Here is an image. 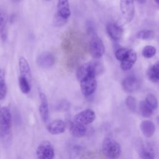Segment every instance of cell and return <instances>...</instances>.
<instances>
[{
    "label": "cell",
    "mask_w": 159,
    "mask_h": 159,
    "mask_svg": "<svg viewBox=\"0 0 159 159\" xmlns=\"http://www.w3.org/2000/svg\"><path fill=\"white\" fill-rule=\"evenodd\" d=\"M102 149L105 156L109 159H117L121 154L120 144L111 137H105L102 143Z\"/></svg>",
    "instance_id": "6da1fadb"
},
{
    "label": "cell",
    "mask_w": 159,
    "mask_h": 159,
    "mask_svg": "<svg viewBox=\"0 0 159 159\" xmlns=\"http://www.w3.org/2000/svg\"><path fill=\"white\" fill-rule=\"evenodd\" d=\"M12 126V115L6 106L0 108V136L4 137L9 134Z\"/></svg>",
    "instance_id": "7a4b0ae2"
},
{
    "label": "cell",
    "mask_w": 159,
    "mask_h": 159,
    "mask_svg": "<svg viewBox=\"0 0 159 159\" xmlns=\"http://www.w3.org/2000/svg\"><path fill=\"white\" fill-rule=\"evenodd\" d=\"M79 81L81 92L84 96H89L96 90L98 84L95 75H88L80 80Z\"/></svg>",
    "instance_id": "3957f363"
},
{
    "label": "cell",
    "mask_w": 159,
    "mask_h": 159,
    "mask_svg": "<svg viewBox=\"0 0 159 159\" xmlns=\"http://www.w3.org/2000/svg\"><path fill=\"white\" fill-rule=\"evenodd\" d=\"M36 155L38 159H53L55 155L53 146L49 141H42L37 148Z\"/></svg>",
    "instance_id": "277c9868"
},
{
    "label": "cell",
    "mask_w": 159,
    "mask_h": 159,
    "mask_svg": "<svg viewBox=\"0 0 159 159\" xmlns=\"http://www.w3.org/2000/svg\"><path fill=\"white\" fill-rule=\"evenodd\" d=\"M101 66L98 63H86L80 66L76 72V76L78 80H81L83 77L88 75H98L101 71Z\"/></svg>",
    "instance_id": "5b68a950"
},
{
    "label": "cell",
    "mask_w": 159,
    "mask_h": 159,
    "mask_svg": "<svg viewBox=\"0 0 159 159\" xmlns=\"http://www.w3.org/2000/svg\"><path fill=\"white\" fill-rule=\"evenodd\" d=\"M120 8L124 20L129 23L134 16V0H120Z\"/></svg>",
    "instance_id": "8992f818"
},
{
    "label": "cell",
    "mask_w": 159,
    "mask_h": 159,
    "mask_svg": "<svg viewBox=\"0 0 159 159\" xmlns=\"http://www.w3.org/2000/svg\"><path fill=\"white\" fill-rule=\"evenodd\" d=\"M89 49L91 55L94 58H99L103 56L105 52V47L102 40L94 35L91 40Z\"/></svg>",
    "instance_id": "52a82bcc"
},
{
    "label": "cell",
    "mask_w": 159,
    "mask_h": 159,
    "mask_svg": "<svg viewBox=\"0 0 159 159\" xmlns=\"http://www.w3.org/2000/svg\"><path fill=\"white\" fill-rule=\"evenodd\" d=\"M96 118V114L94 111L87 109L76 114L74 117L75 123L82 125H88L92 123Z\"/></svg>",
    "instance_id": "ba28073f"
},
{
    "label": "cell",
    "mask_w": 159,
    "mask_h": 159,
    "mask_svg": "<svg viewBox=\"0 0 159 159\" xmlns=\"http://www.w3.org/2000/svg\"><path fill=\"white\" fill-rule=\"evenodd\" d=\"M55 61L54 55L50 52H43L37 58V63L40 68H49L52 67Z\"/></svg>",
    "instance_id": "9c48e42d"
},
{
    "label": "cell",
    "mask_w": 159,
    "mask_h": 159,
    "mask_svg": "<svg viewBox=\"0 0 159 159\" xmlns=\"http://www.w3.org/2000/svg\"><path fill=\"white\" fill-rule=\"evenodd\" d=\"M137 53L132 50L129 49L127 55L121 61L120 67L124 71H128L132 68L137 60Z\"/></svg>",
    "instance_id": "30bf717a"
},
{
    "label": "cell",
    "mask_w": 159,
    "mask_h": 159,
    "mask_svg": "<svg viewBox=\"0 0 159 159\" xmlns=\"http://www.w3.org/2000/svg\"><path fill=\"white\" fill-rule=\"evenodd\" d=\"M140 86L139 80L134 76H129L122 81V87L127 93H133L137 91Z\"/></svg>",
    "instance_id": "8fae6325"
},
{
    "label": "cell",
    "mask_w": 159,
    "mask_h": 159,
    "mask_svg": "<svg viewBox=\"0 0 159 159\" xmlns=\"http://www.w3.org/2000/svg\"><path fill=\"white\" fill-rule=\"evenodd\" d=\"M47 129L48 132L52 135L60 134L65 132V124L61 120H55L48 124Z\"/></svg>",
    "instance_id": "7c38bea8"
},
{
    "label": "cell",
    "mask_w": 159,
    "mask_h": 159,
    "mask_svg": "<svg viewBox=\"0 0 159 159\" xmlns=\"http://www.w3.org/2000/svg\"><path fill=\"white\" fill-rule=\"evenodd\" d=\"M39 96L40 99V104L39 106V114L43 122H46L48 120L49 117L48 100L46 95L43 93H41Z\"/></svg>",
    "instance_id": "4fadbf2b"
},
{
    "label": "cell",
    "mask_w": 159,
    "mask_h": 159,
    "mask_svg": "<svg viewBox=\"0 0 159 159\" xmlns=\"http://www.w3.org/2000/svg\"><path fill=\"white\" fill-rule=\"evenodd\" d=\"M19 68L20 76L24 77L30 81L32 79V75L30 65L27 60L24 57H20L19 59Z\"/></svg>",
    "instance_id": "5bb4252c"
},
{
    "label": "cell",
    "mask_w": 159,
    "mask_h": 159,
    "mask_svg": "<svg viewBox=\"0 0 159 159\" xmlns=\"http://www.w3.org/2000/svg\"><path fill=\"white\" fill-rule=\"evenodd\" d=\"M57 14L66 20L70 17L71 11L68 0H58L57 4Z\"/></svg>",
    "instance_id": "9a60e30c"
},
{
    "label": "cell",
    "mask_w": 159,
    "mask_h": 159,
    "mask_svg": "<svg viewBox=\"0 0 159 159\" xmlns=\"http://www.w3.org/2000/svg\"><path fill=\"white\" fill-rule=\"evenodd\" d=\"M107 31L109 35L114 40H120L123 35V29L117 24L110 23L107 26Z\"/></svg>",
    "instance_id": "2e32d148"
},
{
    "label": "cell",
    "mask_w": 159,
    "mask_h": 159,
    "mask_svg": "<svg viewBox=\"0 0 159 159\" xmlns=\"http://www.w3.org/2000/svg\"><path fill=\"white\" fill-rule=\"evenodd\" d=\"M140 129L143 134L147 138L151 137L155 132V125L150 120H145L142 121L140 124Z\"/></svg>",
    "instance_id": "e0dca14e"
},
{
    "label": "cell",
    "mask_w": 159,
    "mask_h": 159,
    "mask_svg": "<svg viewBox=\"0 0 159 159\" xmlns=\"http://www.w3.org/2000/svg\"><path fill=\"white\" fill-rule=\"evenodd\" d=\"M70 130L71 135L76 138L83 137L85 135L87 132V129L84 125L78 123L71 124Z\"/></svg>",
    "instance_id": "ac0fdd59"
},
{
    "label": "cell",
    "mask_w": 159,
    "mask_h": 159,
    "mask_svg": "<svg viewBox=\"0 0 159 159\" xmlns=\"http://www.w3.org/2000/svg\"><path fill=\"white\" fill-rule=\"evenodd\" d=\"M148 79L153 83H158L159 81V63L157 61L152 65L147 73Z\"/></svg>",
    "instance_id": "d6986e66"
},
{
    "label": "cell",
    "mask_w": 159,
    "mask_h": 159,
    "mask_svg": "<svg viewBox=\"0 0 159 159\" xmlns=\"http://www.w3.org/2000/svg\"><path fill=\"white\" fill-rule=\"evenodd\" d=\"M139 109L140 115L143 117H149L153 113V109L146 103L145 101H141L139 105Z\"/></svg>",
    "instance_id": "ffe728a7"
},
{
    "label": "cell",
    "mask_w": 159,
    "mask_h": 159,
    "mask_svg": "<svg viewBox=\"0 0 159 159\" xmlns=\"http://www.w3.org/2000/svg\"><path fill=\"white\" fill-rule=\"evenodd\" d=\"M140 157L142 159H154L155 153L149 146L143 145L140 150Z\"/></svg>",
    "instance_id": "44dd1931"
},
{
    "label": "cell",
    "mask_w": 159,
    "mask_h": 159,
    "mask_svg": "<svg viewBox=\"0 0 159 159\" xmlns=\"http://www.w3.org/2000/svg\"><path fill=\"white\" fill-rule=\"evenodd\" d=\"M7 94V86L5 80V73L0 68V100L4 99Z\"/></svg>",
    "instance_id": "7402d4cb"
},
{
    "label": "cell",
    "mask_w": 159,
    "mask_h": 159,
    "mask_svg": "<svg viewBox=\"0 0 159 159\" xmlns=\"http://www.w3.org/2000/svg\"><path fill=\"white\" fill-rule=\"evenodd\" d=\"M8 18L7 9L4 6L0 5V33L5 29Z\"/></svg>",
    "instance_id": "603a6c76"
},
{
    "label": "cell",
    "mask_w": 159,
    "mask_h": 159,
    "mask_svg": "<svg viewBox=\"0 0 159 159\" xmlns=\"http://www.w3.org/2000/svg\"><path fill=\"white\" fill-rule=\"evenodd\" d=\"M19 85L20 91L24 94H28L30 91V81L25 78L22 76H19Z\"/></svg>",
    "instance_id": "cb8c5ba5"
},
{
    "label": "cell",
    "mask_w": 159,
    "mask_h": 159,
    "mask_svg": "<svg viewBox=\"0 0 159 159\" xmlns=\"http://www.w3.org/2000/svg\"><path fill=\"white\" fill-rule=\"evenodd\" d=\"M137 37L142 40H151L155 38V33L152 30H142L137 33Z\"/></svg>",
    "instance_id": "d4e9b609"
},
{
    "label": "cell",
    "mask_w": 159,
    "mask_h": 159,
    "mask_svg": "<svg viewBox=\"0 0 159 159\" xmlns=\"http://www.w3.org/2000/svg\"><path fill=\"white\" fill-rule=\"evenodd\" d=\"M145 101L153 110L156 109L158 107V100L157 97L153 94H148L146 96Z\"/></svg>",
    "instance_id": "484cf974"
},
{
    "label": "cell",
    "mask_w": 159,
    "mask_h": 159,
    "mask_svg": "<svg viewBox=\"0 0 159 159\" xmlns=\"http://www.w3.org/2000/svg\"><path fill=\"white\" fill-rule=\"evenodd\" d=\"M125 104L128 108L129 110H130L132 112H135L137 110V102L136 99L132 96H129L125 99Z\"/></svg>",
    "instance_id": "4316f807"
},
{
    "label": "cell",
    "mask_w": 159,
    "mask_h": 159,
    "mask_svg": "<svg viewBox=\"0 0 159 159\" xmlns=\"http://www.w3.org/2000/svg\"><path fill=\"white\" fill-rule=\"evenodd\" d=\"M156 52L157 50L155 47L152 45H147L142 50V55L147 58H150L153 57Z\"/></svg>",
    "instance_id": "83f0119b"
},
{
    "label": "cell",
    "mask_w": 159,
    "mask_h": 159,
    "mask_svg": "<svg viewBox=\"0 0 159 159\" xmlns=\"http://www.w3.org/2000/svg\"><path fill=\"white\" fill-rule=\"evenodd\" d=\"M129 48H119L115 52V56L119 61H122L127 55Z\"/></svg>",
    "instance_id": "f1b7e54d"
},
{
    "label": "cell",
    "mask_w": 159,
    "mask_h": 159,
    "mask_svg": "<svg viewBox=\"0 0 159 159\" xmlns=\"http://www.w3.org/2000/svg\"><path fill=\"white\" fill-rule=\"evenodd\" d=\"M66 20L61 17L58 14H57L54 17V24L56 26H61L64 25Z\"/></svg>",
    "instance_id": "f546056e"
},
{
    "label": "cell",
    "mask_w": 159,
    "mask_h": 159,
    "mask_svg": "<svg viewBox=\"0 0 159 159\" xmlns=\"http://www.w3.org/2000/svg\"><path fill=\"white\" fill-rule=\"evenodd\" d=\"M1 34V38L2 42H5L7 39V32L6 30H5V29L0 33Z\"/></svg>",
    "instance_id": "4dcf8cb0"
},
{
    "label": "cell",
    "mask_w": 159,
    "mask_h": 159,
    "mask_svg": "<svg viewBox=\"0 0 159 159\" xmlns=\"http://www.w3.org/2000/svg\"><path fill=\"white\" fill-rule=\"evenodd\" d=\"M139 2H140V3H141V4H143V3H145V2H146V0H137Z\"/></svg>",
    "instance_id": "1f68e13d"
},
{
    "label": "cell",
    "mask_w": 159,
    "mask_h": 159,
    "mask_svg": "<svg viewBox=\"0 0 159 159\" xmlns=\"http://www.w3.org/2000/svg\"><path fill=\"white\" fill-rule=\"evenodd\" d=\"M22 1H23V0H12V1H13L14 2H21Z\"/></svg>",
    "instance_id": "d6a6232c"
},
{
    "label": "cell",
    "mask_w": 159,
    "mask_h": 159,
    "mask_svg": "<svg viewBox=\"0 0 159 159\" xmlns=\"http://www.w3.org/2000/svg\"><path fill=\"white\" fill-rule=\"evenodd\" d=\"M155 1V2L158 4V2H159V0H154Z\"/></svg>",
    "instance_id": "836d02e7"
},
{
    "label": "cell",
    "mask_w": 159,
    "mask_h": 159,
    "mask_svg": "<svg viewBox=\"0 0 159 159\" xmlns=\"http://www.w3.org/2000/svg\"><path fill=\"white\" fill-rule=\"evenodd\" d=\"M45 1H52V0H45Z\"/></svg>",
    "instance_id": "e575fe53"
},
{
    "label": "cell",
    "mask_w": 159,
    "mask_h": 159,
    "mask_svg": "<svg viewBox=\"0 0 159 159\" xmlns=\"http://www.w3.org/2000/svg\"><path fill=\"white\" fill-rule=\"evenodd\" d=\"M0 108H1V106H0Z\"/></svg>",
    "instance_id": "d590c367"
}]
</instances>
